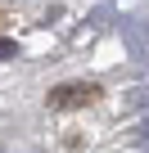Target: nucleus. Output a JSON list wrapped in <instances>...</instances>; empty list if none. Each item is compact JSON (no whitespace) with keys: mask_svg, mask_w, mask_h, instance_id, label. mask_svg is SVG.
<instances>
[{"mask_svg":"<svg viewBox=\"0 0 149 153\" xmlns=\"http://www.w3.org/2000/svg\"><path fill=\"white\" fill-rule=\"evenodd\" d=\"M95 95H100V86H91V81H72V86L50 90V108H77V104H91Z\"/></svg>","mask_w":149,"mask_h":153,"instance_id":"nucleus-1","label":"nucleus"}]
</instances>
